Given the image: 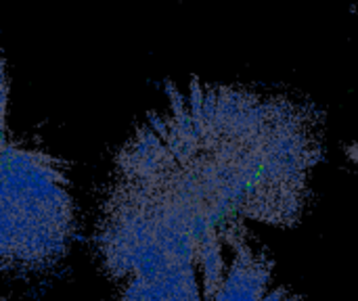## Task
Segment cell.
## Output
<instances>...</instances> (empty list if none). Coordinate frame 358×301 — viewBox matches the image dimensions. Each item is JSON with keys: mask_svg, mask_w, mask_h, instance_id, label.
Listing matches in <instances>:
<instances>
[{"mask_svg": "<svg viewBox=\"0 0 358 301\" xmlns=\"http://www.w3.org/2000/svg\"><path fill=\"white\" fill-rule=\"evenodd\" d=\"M346 155H348V159L358 168V142L346 145Z\"/></svg>", "mask_w": 358, "mask_h": 301, "instance_id": "obj_4", "label": "cell"}, {"mask_svg": "<svg viewBox=\"0 0 358 301\" xmlns=\"http://www.w3.org/2000/svg\"><path fill=\"white\" fill-rule=\"evenodd\" d=\"M2 134V268L31 277L55 268L76 235L67 161L8 130Z\"/></svg>", "mask_w": 358, "mask_h": 301, "instance_id": "obj_3", "label": "cell"}, {"mask_svg": "<svg viewBox=\"0 0 358 301\" xmlns=\"http://www.w3.org/2000/svg\"><path fill=\"white\" fill-rule=\"evenodd\" d=\"M323 115L302 98L191 78L136 124L111 161L96 256L250 222H302L323 157Z\"/></svg>", "mask_w": 358, "mask_h": 301, "instance_id": "obj_1", "label": "cell"}, {"mask_svg": "<svg viewBox=\"0 0 358 301\" xmlns=\"http://www.w3.org/2000/svg\"><path fill=\"white\" fill-rule=\"evenodd\" d=\"M4 301H8V300H4Z\"/></svg>", "mask_w": 358, "mask_h": 301, "instance_id": "obj_6", "label": "cell"}, {"mask_svg": "<svg viewBox=\"0 0 358 301\" xmlns=\"http://www.w3.org/2000/svg\"><path fill=\"white\" fill-rule=\"evenodd\" d=\"M352 10H355V13H357V15H358V6H355V8H352Z\"/></svg>", "mask_w": 358, "mask_h": 301, "instance_id": "obj_5", "label": "cell"}, {"mask_svg": "<svg viewBox=\"0 0 358 301\" xmlns=\"http://www.w3.org/2000/svg\"><path fill=\"white\" fill-rule=\"evenodd\" d=\"M115 301H302L275 277L250 226L153 243L124 268Z\"/></svg>", "mask_w": 358, "mask_h": 301, "instance_id": "obj_2", "label": "cell"}]
</instances>
